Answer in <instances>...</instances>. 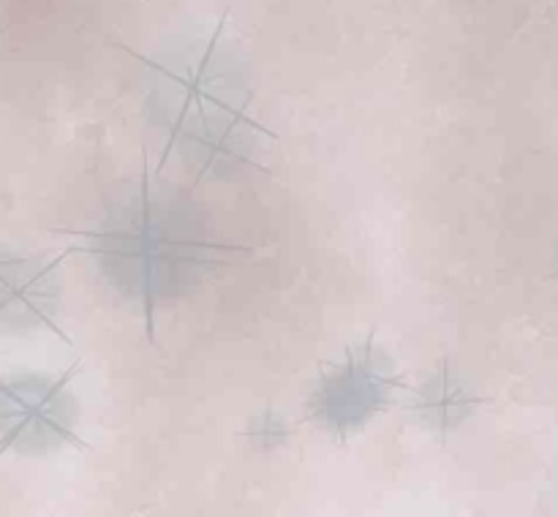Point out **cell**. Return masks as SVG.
<instances>
[{
    "label": "cell",
    "instance_id": "5b68a950",
    "mask_svg": "<svg viewBox=\"0 0 558 517\" xmlns=\"http://www.w3.org/2000/svg\"><path fill=\"white\" fill-rule=\"evenodd\" d=\"M63 283L54 261L0 245V327L31 332L58 319Z\"/></svg>",
    "mask_w": 558,
    "mask_h": 517
},
{
    "label": "cell",
    "instance_id": "3957f363",
    "mask_svg": "<svg viewBox=\"0 0 558 517\" xmlns=\"http://www.w3.org/2000/svg\"><path fill=\"white\" fill-rule=\"evenodd\" d=\"M396 390V362L385 348L365 341L322 373L311 390L308 419L336 439H349L390 406Z\"/></svg>",
    "mask_w": 558,
    "mask_h": 517
},
{
    "label": "cell",
    "instance_id": "277c9868",
    "mask_svg": "<svg viewBox=\"0 0 558 517\" xmlns=\"http://www.w3.org/2000/svg\"><path fill=\"white\" fill-rule=\"evenodd\" d=\"M80 403L69 376L14 373L0 379V455H49L76 444Z\"/></svg>",
    "mask_w": 558,
    "mask_h": 517
},
{
    "label": "cell",
    "instance_id": "8992f818",
    "mask_svg": "<svg viewBox=\"0 0 558 517\" xmlns=\"http://www.w3.org/2000/svg\"><path fill=\"white\" fill-rule=\"evenodd\" d=\"M477 395L461 373L452 368H439L414 392L412 414L428 433L450 435L466 419L474 417Z\"/></svg>",
    "mask_w": 558,
    "mask_h": 517
},
{
    "label": "cell",
    "instance_id": "6da1fadb",
    "mask_svg": "<svg viewBox=\"0 0 558 517\" xmlns=\"http://www.w3.org/2000/svg\"><path fill=\"white\" fill-rule=\"evenodd\" d=\"M104 281L153 321L161 305L199 286L216 261L205 210L167 183H140L120 196L90 234Z\"/></svg>",
    "mask_w": 558,
    "mask_h": 517
},
{
    "label": "cell",
    "instance_id": "7a4b0ae2",
    "mask_svg": "<svg viewBox=\"0 0 558 517\" xmlns=\"http://www.w3.org/2000/svg\"><path fill=\"white\" fill-rule=\"evenodd\" d=\"M153 82L150 112L158 128L196 172L232 177L256 156V125L245 114L248 93L216 47L167 58Z\"/></svg>",
    "mask_w": 558,
    "mask_h": 517
}]
</instances>
